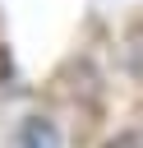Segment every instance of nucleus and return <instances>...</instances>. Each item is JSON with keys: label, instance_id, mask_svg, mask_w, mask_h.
<instances>
[{"label": "nucleus", "instance_id": "nucleus-2", "mask_svg": "<svg viewBox=\"0 0 143 148\" xmlns=\"http://www.w3.org/2000/svg\"><path fill=\"white\" fill-rule=\"evenodd\" d=\"M101 148H143V134H134V130H120L115 139H106Z\"/></svg>", "mask_w": 143, "mask_h": 148}, {"label": "nucleus", "instance_id": "nucleus-1", "mask_svg": "<svg viewBox=\"0 0 143 148\" xmlns=\"http://www.w3.org/2000/svg\"><path fill=\"white\" fill-rule=\"evenodd\" d=\"M46 143H51V130H46L42 120H28L23 134H18V148H46Z\"/></svg>", "mask_w": 143, "mask_h": 148}]
</instances>
